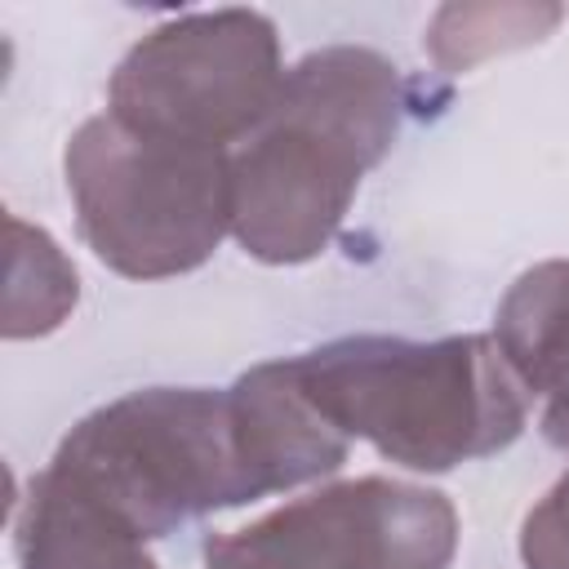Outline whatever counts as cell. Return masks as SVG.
I'll return each instance as SVG.
<instances>
[{
  "label": "cell",
  "instance_id": "obj_1",
  "mask_svg": "<svg viewBox=\"0 0 569 569\" xmlns=\"http://www.w3.org/2000/svg\"><path fill=\"white\" fill-rule=\"evenodd\" d=\"M400 116V71L378 49L325 44L298 58L267 120L231 151L236 244L267 267L325 253Z\"/></svg>",
  "mask_w": 569,
  "mask_h": 569
},
{
  "label": "cell",
  "instance_id": "obj_2",
  "mask_svg": "<svg viewBox=\"0 0 569 569\" xmlns=\"http://www.w3.org/2000/svg\"><path fill=\"white\" fill-rule=\"evenodd\" d=\"M302 391L347 436L409 471H453L507 449L529 418L525 387L485 333L436 342L356 333L293 356Z\"/></svg>",
  "mask_w": 569,
  "mask_h": 569
},
{
  "label": "cell",
  "instance_id": "obj_3",
  "mask_svg": "<svg viewBox=\"0 0 569 569\" xmlns=\"http://www.w3.org/2000/svg\"><path fill=\"white\" fill-rule=\"evenodd\" d=\"M49 467L133 538L258 502L240 458L231 400L209 387H147L84 413Z\"/></svg>",
  "mask_w": 569,
  "mask_h": 569
},
{
  "label": "cell",
  "instance_id": "obj_4",
  "mask_svg": "<svg viewBox=\"0 0 569 569\" xmlns=\"http://www.w3.org/2000/svg\"><path fill=\"white\" fill-rule=\"evenodd\" d=\"M62 169L84 244L129 280L196 271L231 231V151L133 133L102 111L71 133Z\"/></svg>",
  "mask_w": 569,
  "mask_h": 569
},
{
  "label": "cell",
  "instance_id": "obj_5",
  "mask_svg": "<svg viewBox=\"0 0 569 569\" xmlns=\"http://www.w3.org/2000/svg\"><path fill=\"white\" fill-rule=\"evenodd\" d=\"M280 36L258 9L182 13L147 31L111 71L107 111L133 133L236 151L271 111L280 84Z\"/></svg>",
  "mask_w": 569,
  "mask_h": 569
},
{
  "label": "cell",
  "instance_id": "obj_6",
  "mask_svg": "<svg viewBox=\"0 0 569 569\" xmlns=\"http://www.w3.org/2000/svg\"><path fill=\"white\" fill-rule=\"evenodd\" d=\"M458 511L440 489L360 476L204 542V569H449Z\"/></svg>",
  "mask_w": 569,
  "mask_h": 569
},
{
  "label": "cell",
  "instance_id": "obj_7",
  "mask_svg": "<svg viewBox=\"0 0 569 569\" xmlns=\"http://www.w3.org/2000/svg\"><path fill=\"white\" fill-rule=\"evenodd\" d=\"M227 400L240 458L258 498L325 480L347 462L351 440L302 391L293 356L253 365L227 387Z\"/></svg>",
  "mask_w": 569,
  "mask_h": 569
},
{
  "label": "cell",
  "instance_id": "obj_8",
  "mask_svg": "<svg viewBox=\"0 0 569 569\" xmlns=\"http://www.w3.org/2000/svg\"><path fill=\"white\" fill-rule=\"evenodd\" d=\"M493 342L525 391L551 396L569 382V258L529 267L502 293Z\"/></svg>",
  "mask_w": 569,
  "mask_h": 569
},
{
  "label": "cell",
  "instance_id": "obj_9",
  "mask_svg": "<svg viewBox=\"0 0 569 569\" xmlns=\"http://www.w3.org/2000/svg\"><path fill=\"white\" fill-rule=\"evenodd\" d=\"M4 227H9V284H4L0 333L9 342L44 338L76 311L80 276L49 231H40L13 213Z\"/></svg>",
  "mask_w": 569,
  "mask_h": 569
},
{
  "label": "cell",
  "instance_id": "obj_10",
  "mask_svg": "<svg viewBox=\"0 0 569 569\" xmlns=\"http://www.w3.org/2000/svg\"><path fill=\"white\" fill-rule=\"evenodd\" d=\"M565 18L560 4H525V0H502V4H440L431 27H427V53L440 71H471L476 62L493 53H511L525 44H538L556 31Z\"/></svg>",
  "mask_w": 569,
  "mask_h": 569
},
{
  "label": "cell",
  "instance_id": "obj_11",
  "mask_svg": "<svg viewBox=\"0 0 569 569\" xmlns=\"http://www.w3.org/2000/svg\"><path fill=\"white\" fill-rule=\"evenodd\" d=\"M520 560H525V569H569V471L525 516Z\"/></svg>",
  "mask_w": 569,
  "mask_h": 569
},
{
  "label": "cell",
  "instance_id": "obj_12",
  "mask_svg": "<svg viewBox=\"0 0 569 569\" xmlns=\"http://www.w3.org/2000/svg\"><path fill=\"white\" fill-rule=\"evenodd\" d=\"M538 431H542V440H547L551 449L569 453V382H565L560 391H551V396H547V409H542Z\"/></svg>",
  "mask_w": 569,
  "mask_h": 569
},
{
  "label": "cell",
  "instance_id": "obj_13",
  "mask_svg": "<svg viewBox=\"0 0 569 569\" xmlns=\"http://www.w3.org/2000/svg\"><path fill=\"white\" fill-rule=\"evenodd\" d=\"M120 569H156V560H151L147 551H138V556H133V560H124Z\"/></svg>",
  "mask_w": 569,
  "mask_h": 569
}]
</instances>
